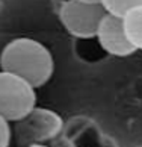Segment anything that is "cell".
<instances>
[{
	"label": "cell",
	"instance_id": "cell-1",
	"mask_svg": "<svg viewBox=\"0 0 142 147\" xmlns=\"http://www.w3.org/2000/svg\"><path fill=\"white\" fill-rule=\"evenodd\" d=\"M0 68L23 78L35 88L47 84L54 71L50 49L35 38H15L0 53Z\"/></svg>",
	"mask_w": 142,
	"mask_h": 147
},
{
	"label": "cell",
	"instance_id": "cell-2",
	"mask_svg": "<svg viewBox=\"0 0 142 147\" xmlns=\"http://www.w3.org/2000/svg\"><path fill=\"white\" fill-rule=\"evenodd\" d=\"M36 106V88L20 76L0 68V115L15 123Z\"/></svg>",
	"mask_w": 142,
	"mask_h": 147
},
{
	"label": "cell",
	"instance_id": "cell-3",
	"mask_svg": "<svg viewBox=\"0 0 142 147\" xmlns=\"http://www.w3.org/2000/svg\"><path fill=\"white\" fill-rule=\"evenodd\" d=\"M64 129L62 117L52 109L35 106L27 115L14 123L12 135H15L20 147L32 144H46L58 137Z\"/></svg>",
	"mask_w": 142,
	"mask_h": 147
},
{
	"label": "cell",
	"instance_id": "cell-4",
	"mask_svg": "<svg viewBox=\"0 0 142 147\" xmlns=\"http://www.w3.org/2000/svg\"><path fill=\"white\" fill-rule=\"evenodd\" d=\"M106 9L101 3L67 0L59 9V18L68 34L82 40L95 38Z\"/></svg>",
	"mask_w": 142,
	"mask_h": 147
},
{
	"label": "cell",
	"instance_id": "cell-5",
	"mask_svg": "<svg viewBox=\"0 0 142 147\" xmlns=\"http://www.w3.org/2000/svg\"><path fill=\"white\" fill-rule=\"evenodd\" d=\"M95 38L100 42L101 49L104 52H107L109 55L124 58L138 52L135 49V46L132 44V41L129 40L124 18L118 17V15L106 12L100 26H98Z\"/></svg>",
	"mask_w": 142,
	"mask_h": 147
},
{
	"label": "cell",
	"instance_id": "cell-6",
	"mask_svg": "<svg viewBox=\"0 0 142 147\" xmlns=\"http://www.w3.org/2000/svg\"><path fill=\"white\" fill-rule=\"evenodd\" d=\"M124 24L129 40L132 41L136 50L142 52V6L130 11L124 17Z\"/></svg>",
	"mask_w": 142,
	"mask_h": 147
},
{
	"label": "cell",
	"instance_id": "cell-7",
	"mask_svg": "<svg viewBox=\"0 0 142 147\" xmlns=\"http://www.w3.org/2000/svg\"><path fill=\"white\" fill-rule=\"evenodd\" d=\"M101 5L106 12L124 18L130 11L142 6V0H101Z\"/></svg>",
	"mask_w": 142,
	"mask_h": 147
},
{
	"label": "cell",
	"instance_id": "cell-8",
	"mask_svg": "<svg viewBox=\"0 0 142 147\" xmlns=\"http://www.w3.org/2000/svg\"><path fill=\"white\" fill-rule=\"evenodd\" d=\"M11 140H12L11 123L0 115V147H11Z\"/></svg>",
	"mask_w": 142,
	"mask_h": 147
},
{
	"label": "cell",
	"instance_id": "cell-9",
	"mask_svg": "<svg viewBox=\"0 0 142 147\" xmlns=\"http://www.w3.org/2000/svg\"><path fill=\"white\" fill-rule=\"evenodd\" d=\"M80 2H86V3H101V0H80Z\"/></svg>",
	"mask_w": 142,
	"mask_h": 147
},
{
	"label": "cell",
	"instance_id": "cell-10",
	"mask_svg": "<svg viewBox=\"0 0 142 147\" xmlns=\"http://www.w3.org/2000/svg\"><path fill=\"white\" fill-rule=\"evenodd\" d=\"M29 147H48L47 144H32V146H29Z\"/></svg>",
	"mask_w": 142,
	"mask_h": 147
}]
</instances>
